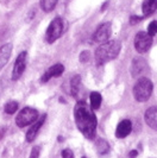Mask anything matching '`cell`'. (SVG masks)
I'll return each mask as SVG.
<instances>
[{"label": "cell", "instance_id": "6", "mask_svg": "<svg viewBox=\"0 0 157 158\" xmlns=\"http://www.w3.org/2000/svg\"><path fill=\"white\" fill-rule=\"evenodd\" d=\"M152 45V37L146 32H138L134 37V48L139 54H144Z\"/></svg>", "mask_w": 157, "mask_h": 158}, {"label": "cell", "instance_id": "4", "mask_svg": "<svg viewBox=\"0 0 157 158\" xmlns=\"http://www.w3.org/2000/svg\"><path fill=\"white\" fill-rule=\"evenodd\" d=\"M38 118V113L31 107H25L18 113L16 118V124L18 127H25L33 124Z\"/></svg>", "mask_w": 157, "mask_h": 158}, {"label": "cell", "instance_id": "20", "mask_svg": "<svg viewBox=\"0 0 157 158\" xmlns=\"http://www.w3.org/2000/svg\"><path fill=\"white\" fill-rule=\"evenodd\" d=\"M5 112L7 113V114H13V113H16L17 110H18V102L16 101H10L5 105Z\"/></svg>", "mask_w": 157, "mask_h": 158}, {"label": "cell", "instance_id": "5", "mask_svg": "<svg viewBox=\"0 0 157 158\" xmlns=\"http://www.w3.org/2000/svg\"><path fill=\"white\" fill-rule=\"evenodd\" d=\"M62 32H63V20L62 18L57 17L49 25L47 32H45V40H47L48 43L51 44V43L56 42V40L61 37Z\"/></svg>", "mask_w": 157, "mask_h": 158}, {"label": "cell", "instance_id": "15", "mask_svg": "<svg viewBox=\"0 0 157 158\" xmlns=\"http://www.w3.org/2000/svg\"><path fill=\"white\" fill-rule=\"evenodd\" d=\"M143 13L144 16H150L157 10V0H144L143 2Z\"/></svg>", "mask_w": 157, "mask_h": 158}, {"label": "cell", "instance_id": "7", "mask_svg": "<svg viewBox=\"0 0 157 158\" xmlns=\"http://www.w3.org/2000/svg\"><path fill=\"white\" fill-rule=\"evenodd\" d=\"M26 57H28V54L25 51L20 52L17 57L15 65H13V70H12V80L13 81H17L23 75L24 70L26 68Z\"/></svg>", "mask_w": 157, "mask_h": 158}, {"label": "cell", "instance_id": "14", "mask_svg": "<svg viewBox=\"0 0 157 158\" xmlns=\"http://www.w3.org/2000/svg\"><path fill=\"white\" fill-rule=\"evenodd\" d=\"M145 121L152 130L157 131V107H150L145 112Z\"/></svg>", "mask_w": 157, "mask_h": 158}, {"label": "cell", "instance_id": "24", "mask_svg": "<svg viewBox=\"0 0 157 158\" xmlns=\"http://www.w3.org/2000/svg\"><path fill=\"white\" fill-rule=\"evenodd\" d=\"M38 156H39V148L38 146H36V148H33V149H32L30 158H38Z\"/></svg>", "mask_w": 157, "mask_h": 158}, {"label": "cell", "instance_id": "12", "mask_svg": "<svg viewBox=\"0 0 157 158\" xmlns=\"http://www.w3.org/2000/svg\"><path fill=\"white\" fill-rule=\"evenodd\" d=\"M131 130H132V124H131V121L127 120V119L121 120L117 126L116 137H117V138H125V137H127V135H130Z\"/></svg>", "mask_w": 157, "mask_h": 158}, {"label": "cell", "instance_id": "26", "mask_svg": "<svg viewBox=\"0 0 157 158\" xmlns=\"http://www.w3.org/2000/svg\"><path fill=\"white\" fill-rule=\"evenodd\" d=\"M137 155H138V152H137L136 150L131 151V152L129 153V158H136L137 157Z\"/></svg>", "mask_w": 157, "mask_h": 158}, {"label": "cell", "instance_id": "2", "mask_svg": "<svg viewBox=\"0 0 157 158\" xmlns=\"http://www.w3.org/2000/svg\"><path fill=\"white\" fill-rule=\"evenodd\" d=\"M120 50L121 44L118 40H108L106 43H102L95 51V62L98 65L107 63L119 55Z\"/></svg>", "mask_w": 157, "mask_h": 158}, {"label": "cell", "instance_id": "9", "mask_svg": "<svg viewBox=\"0 0 157 158\" xmlns=\"http://www.w3.org/2000/svg\"><path fill=\"white\" fill-rule=\"evenodd\" d=\"M148 69L146 65V61L142 57H136L132 61V65H131V74L134 77H138L142 74H144Z\"/></svg>", "mask_w": 157, "mask_h": 158}, {"label": "cell", "instance_id": "1", "mask_svg": "<svg viewBox=\"0 0 157 158\" xmlns=\"http://www.w3.org/2000/svg\"><path fill=\"white\" fill-rule=\"evenodd\" d=\"M74 118L80 132L88 139H93L96 132V117L92 107L85 101H78L74 110Z\"/></svg>", "mask_w": 157, "mask_h": 158}, {"label": "cell", "instance_id": "18", "mask_svg": "<svg viewBox=\"0 0 157 158\" xmlns=\"http://www.w3.org/2000/svg\"><path fill=\"white\" fill-rule=\"evenodd\" d=\"M39 4H40V7H42L43 11L50 12V11H53L55 8L57 0H39Z\"/></svg>", "mask_w": 157, "mask_h": 158}, {"label": "cell", "instance_id": "22", "mask_svg": "<svg viewBox=\"0 0 157 158\" xmlns=\"http://www.w3.org/2000/svg\"><path fill=\"white\" fill-rule=\"evenodd\" d=\"M89 52L88 51H83V52H81V55H80V61L82 62V63H85V62H87L88 60H89Z\"/></svg>", "mask_w": 157, "mask_h": 158}, {"label": "cell", "instance_id": "3", "mask_svg": "<svg viewBox=\"0 0 157 158\" xmlns=\"http://www.w3.org/2000/svg\"><path fill=\"white\" fill-rule=\"evenodd\" d=\"M152 82L146 77H142L137 81L134 87V96L138 102H145L150 99L152 94Z\"/></svg>", "mask_w": 157, "mask_h": 158}, {"label": "cell", "instance_id": "11", "mask_svg": "<svg viewBox=\"0 0 157 158\" xmlns=\"http://www.w3.org/2000/svg\"><path fill=\"white\" fill-rule=\"evenodd\" d=\"M45 118H47V115H45V114H44V115H42L38 120H36V121L33 123V125L31 126V128L26 132V140H28L29 143H31L32 140H35V138H36L37 135H38L40 127L43 126V124H44V121H45Z\"/></svg>", "mask_w": 157, "mask_h": 158}, {"label": "cell", "instance_id": "17", "mask_svg": "<svg viewBox=\"0 0 157 158\" xmlns=\"http://www.w3.org/2000/svg\"><path fill=\"white\" fill-rule=\"evenodd\" d=\"M80 83H81V79L78 75L73 76L70 80V92L73 96H76L80 90Z\"/></svg>", "mask_w": 157, "mask_h": 158}, {"label": "cell", "instance_id": "25", "mask_svg": "<svg viewBox=\"0 0 157 158\" xmlns=\"http://www.w3.org/2000/svg\"><path fill=\"white\" fill-rule=\"evenodd\" d=\"M139 20H142V17L132 16V17H131V18H130V23H131V24L137 23V22H139Z\"/></svg>", "mask_w": 157, "mask_h": 158}, {"label": "cell", "instance_id": "27", "mask_svg": "<svg viewBox=\"0 0 157 158\" xmlns=\"http://www.w3.org/2000/svg\"><path fill=\"white\" fill-rule=\"evenodd\" d=\"M83 158H86V157H83Z\"/></svg>", "mask_w": 157, "mask_h": 158}, {"label": "cell", "instance_id": "10", "mask_svg": "<svg viewBox=\"0 0 157 158\" xmlns=\"http://www.w3.org/2000/svg\"><path fill=\"white\" fill-rule=\"evenodd\" d=\"M63 71H64V67H63L62 64L61 63L54 64L53 67H50V68L44 73V75L42 76L40 81H42L43 83H44V82H48L51 77H58V76H61V74H62Z\"/></svg>", "mask_w": 157, "mask_h": 158}, {"label": "cell", "instance_id": "16", "mask_svg": "<svg viewBox=\"0 0 157 158\" xmlns=\"http://www.w3.org/2000/svg\"><path fill=\"white\" fill-rule=\"evenodd\" d=\"M101 101H102L101 95L99 94L98 92L91 93V95H89V102H91V107L93 110H98L100 107V105H101Z\"/></svg>", "mask_w": 157, "mask_h": 158}, {"label": "cell", "instance_id": "19", "mask_svg": "<svg viewBox=\"0 0 157 158\" xmlns=\"http://www.w3.org/2000/svg\"><path fill=\"white\" fill-rule=\"evenodd\" d=\"M96 149L99 151V153H106L107 151L110 150V145H108V143L106 142V140H104V139H100V140H98L96 142Z\"/></svg>", "mask_w": 157, "mask_h": 158}, {"label": "cell", "instance_id": "13", "mask_svg": "<svg viewBox=\"0 0 157 158\" xmlns=\"http://www.w3.org/2000/svg\"><path fill=\"white\" fill-rule=\"evenodd\" d=\"M11 54H12V44L11 43L4 44L2 47L0 48V71L2 70V68L8 62Z\"/></svg>", "mask_w": 157, "mask_h": 158}, {"label": "cell", "instance_id": "8", "mask_svg": "<svg viewBox=\"0 0 157 158\" xmlns=\"http://www.w3.org/2000/svg\"><path fill=\"white\" fill-rule=\"evenodd\" d=\"M111 26H112L111 23H105V24H102V25H100L94 33V42L100 43V44L108 42L111 32H112Z\"/></svg>", "mask_w": 157, "mask_h": 158}, {"label": "cell", "instance_id": "21", "mask_svg": "<svg viewBox=\"0 0 157 158\" xmlns=\"http://www.w3.org/2000/svg\"><path fill=\"white\" fill-rule=\"evenodd\" d=\"M149 36H155L157 33V22H151L148 26V32H146Z\"/></svg>", "mask_w": 157, "mask_h": 158}, {"label": "cell", "instance_id": "23", "mask_svg": "<svg viewBox=\"0 0 157 158\" xmlns=\"http://www.w3.org/2000/svg\"><path fill=\"white\" fill-rule=\"evenodd\" d=\"M62 158H74V153L73 151L69 149H66L62 151Z\"/></svg>", "mask_w": 157, "mask_h": 158}]
</instances>
